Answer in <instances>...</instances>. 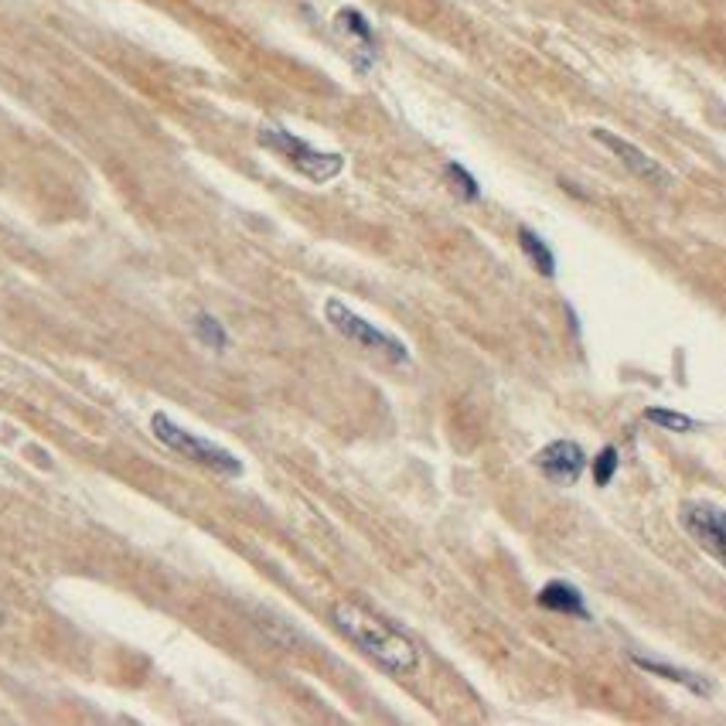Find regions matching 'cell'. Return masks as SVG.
<instances>
[{"label":"cell","mask_w":726,"mask_h":726,"mask_svg":"<svg viewBox=\"0 0 726 726\" xmlns=\"http://www.w3.org/2000/svg\"><path fill=\"white\" fill-rule=\"evenodd\" d=\"M331 621L361 655H369L376 665L385 668V673L413 676L416 668H420V652H416L413 641L406 634H400L393 624L376 618L372 610L358 607L352 600H338L331 607Z\"/></svg>","instance_id":"cell-1"},{"label":"cell","mask_w":726,"mask_h":726,"mask_svg":"<svg viewBox=\"0 0 726 726\" xmlns=\"http://www.w3.org/2000/svg\"><path fill=\"white\" fill-rule=\"evenodd\" d=\"M257 141H260V147H266L270 154L287 160L297 175H304L307 181H314V185H328L331 178H338L345 171V157L342 154L318 151L307 141H300V136L287 133L284 127H263Z\"/></svg>","instance_id":"cell-2"},{"label":"cell","mask_w":726,"mask_h":726,"mask_svg":"<svg viewBox=\"0 0 726 726\" xmlns=\"http://www.w3.org/2000/svg\"><path fill=\"white\" fill-rule=\"evenodd\" d=\"M151 433L167 447V451H175V454H181V457H188L194 464H202V467H209L215 474H226V478H239V474H242L239 457H233L229 451H222V447H215L212 440L194 437L191 430H181L175 420H167L164 413L151 416Z\"/></svg>","instance_id":"cell-3"},{"label":"cell","mask_w":726,"mask_h":726,"mask_svg":"<svg viewBox=\"0 0 726 726\" xmlns=\"http://www.w3.org/2000/svg\"><path fill=\"white\" fill-rule=\"evenodd\" d=\"M324 318H328V324H331L334 331L345 334V338L355 342L358 348L379 352V355H385V358H393L396 366H406V361H409V352H406V345H403L400 338L379 331L372 321L358 318L352 307H345L342 300H328V304H324Z\"/></svg>","instance_id":"cell-4"},{"label":"cell","mask_w":726,"mask_h":726,"mask_svg":"<svg viewBox=\"0 0 726 726\" xmlns=\"http://www.w3.org/2000/svg\"><path fill=\"white\" fill-rule=\"evenodd\" d=\"M682 525L695 543L726 567V509L713 505V501H686Z\"/></svg>","instance_id":"cell-5"},{"label":"cell","mask_w":726,"mask_h":726,"mask_svg":"<svg viewBox=\"0 0 726 726\" xmlns=\"http://www.w3.org/2000/svg\"><path fill=\"white\" fill-rule=\"evenodd\" d=\"M536 467L543 471V478H549L552 485H576L586 471V454L576 440H552L536 454Z\"/></svg>","instance_id":"cell-6"},{"label":"cell","mask_w":726,"mask_h":726,"mask_svg":"<svg viewBox=\"0 0 726 726\" xmlns=\"http://www.w3.org/2000/svg\"><path fill=\"white\" fill-rule=\"evenodd\" d=\"M594 141L600 144V147H607L614 157H618L628 171L634 175V178H641L645 185H655V188H668L673 185V178H668V171L665 167L655 160V157H648L641 147H634V144H628L624 136H618V133H610V130H594Z\"/></svg>","instance_id":"cell-7"},{"label":"cell","mask_w":726,"mask_h":726,"mask_svg":"<svg viewBox=\"0 0 726 726\" xmlns=\"http://www.w3.org/2000/svg\"><path fill=\"white\" fill-rule=\"evenodd\" d=\"M631 662L641 668V673H652V676H658V679H668V682L686 686L692 695H700V700H710V695L716 692V686H713L706 676H695V673H689V668H682V665H668V662L645 658V655H631Z\"/></svg>","instance_id":"cell-8"},{"label":"cell","mask_w":726,"mask_h":726,"mask_svg":"<svg viewBox=\"0 0 726 726\" xmlns=\"http://www.w3.org/2000/svg\"><path fill=\"white\" fill-rule=\"evenodd\" d=\"M539 607L552 610V614H567V618H580V621H591V607H586L583 594L576 591L573 583L567 580H549L543 591H539Z\"/></svg>","instance_id":"cell-9"},{"label":"cell","mask_w":726,"mask_h":726,"mask_svg":"<svg viewBox=\"0 0 726 726\" xmlns=\"http://www.w3.org/2000/svg\"><path fill=\"white\" fill-rule=\"evenodd\" d=\"M338 27L348 38H355L358 51L366 55V62L376 59V32H372V24L366 21V14H358L355 8H345V11H338Z\"/></svg>","instance_id":"cell-10"},{"label":"cell","mask_w":726,"mask_h":726,"mask_svg":"<svg viewBox=\"0 0 726 726\" xmlns=\"http://www.w3.org/2000/svg\"><path fill=\"white\" fill-rule=\"evenodd\" d=\"M519 246H522V253L528 257V263H533L543 276H552L556 273V257H552V249L533 233V229H519Z\"/></svg>","instance_id":"cell-11"},{"label":"cell","mask_w":726,"mask_h":726,"mask_svg":"<svg viewBox=\"0 0 726 726\" xmlns=\"http://www.w3.org/2000/svg\"><path fill=\"white\" fill-rule=\"evenodd\" d=\"M645 420L662 427V430H673V433H692L695 430V420L686 413H676V409H645Z\"/></svg>","instance_id":"cell-12"},{"label":"cell","mask_w":726,"mask_h":726,"mask_svg":"<svg viewBox=\"0 0 726 726\" xmlns=\"http://www.w3.org/2000/svg\"><path fill=\"white\" fill-rule=\"evenodd\" d=\"M443 175H447V181H451V188L461 194L464 202H478L481 199V188H478V181H474V175H467L461 164H447L443 167Z\"/></svg>","instance_id":"cell-13"},{"label":"cell","mask_w":726,"mask_h":726,"mask_svg":"<svg viewBox=\"0 0 726 726\" xmlns=\"http://www.w3.org/2000/svg\"><path fill=\"white\" fill-rule=\"evenodd\" d=\"M194 331H199V338H202L209 348H215V352L229 348V334H226V328H222V321H215L212 314H202L199 321H194Z\"/></svg>","instance_id":"cell-14"},{"label":"cell","mask_w":726,"mask_h":726,"mask_svg":"<svg viewBox=\"0 0 726 726\" xmlns=\"http://www.w3.org/2000/svg\"><path fill=\"white\" fill-rule=\"evenodd\" d=\"M618 447H604V451L594 457V481H597V488H607L610 481H614V474H618Z\"/></svg>","instance_id":"cell-15"},{"label":"cell","mask_w":726,"mask_h":726,"mask_svg":"<svg viewBox=\"0 0 726 726\" xmlns=\"http://www.w3.org/2000/svg\"><path fill=\"white\" fill-rule=\"evenodd\" d=\"M0 624H4V610H0Z\"/></svg>","instance_id":"cell-16"}]
</instances>
